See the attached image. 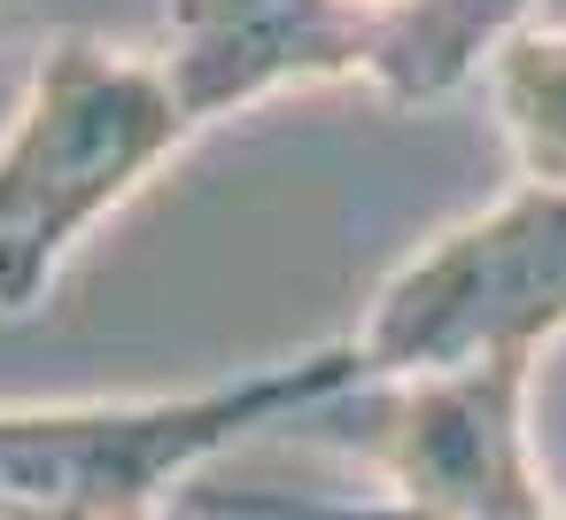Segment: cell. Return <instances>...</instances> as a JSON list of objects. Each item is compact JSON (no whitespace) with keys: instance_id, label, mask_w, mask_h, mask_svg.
Listing matches in <instances>:
<instances>
[{"instance_id":"cell-1","label":"cell","mask_w":566,"mask_h":520,"mask_svg":"<svg viewBox=\"0 0 566 520\" xmlns=\"http://www.w3.org/2000/svg\"><path fill=\"white\" fill-rule=\"evenodd\" d=\"M365 381V350L342 342L156 404H0V520H156L171 481H187L233 435L318 412Z\"/></svg>"},{"instance_id":"cell-2","label":"cell","mask_w":566,"mask_h":520,"mask_svg":"<svg viewBox=\"0 0 566 520\" xmlns=\"http://www.w3.org/2000/svg\"><path fill=\"white\" fill-rule=\"evenodd\" d=\"M187 110L164 63L71 40L48 55L17 133L0 141V311H32L71 241L117 210L179 141Z\"/></svg>"},{"instance_id":"cell-3","label":"cell","mask_w":566,"mask_h":520,"mask_svg":"<svg viewBox=\"0 0 566 520\" xmlns=\"http://www.w3.org/2000/svg\"><path fill=\"white\" fill-rule=\"evenodd\" d=\"M566 326V187H527L496 218L419 257L365 326L380 373H458L496 350H535Z\"/></svg>"},{"instance_id":"cell-4","label":"cell","mask_w":566,"mask_h":520,"mask_svg":"<svg viewBox=\"0 0 566 520\" xmlns=\"http://www.w3.org/2000/svg\"><path fill=\"white\" fill-rule=\"evenodd\" d=\"M527 357L535 350H496L458 373H427L403 404H388L373 450L396 474V505L326 520H551L520 435Z\"/></svg>"},{"instance_id":"cell-5","label":"cell","mask_w":566,"mask_h":520,"mask_svg":"<svg viewBox=\"0 0 566 520\" xmlns=\"http://www.w3.org/2000/svg\"><path fill=\"white\" fill-rule=\"evenodd\" d=\"M496 110L520 141L527 187H566V32H520L496 55Z\"/></svg>"},{"instance_id":"cell-6","label":"cell","mask_w":566,"mask_h":520,"mask_svg":"<svg viewBox=\"0 0 566 520\" xmlns=\"http://www.w3.org/2000/svg\"><path fill=\"white\" fill-rule=\"evenodd\" d=\"M17 9H24V0H0V17H17Z\"/></svg>"}]
</instances>
